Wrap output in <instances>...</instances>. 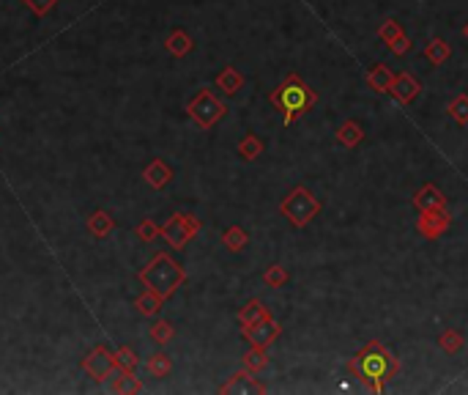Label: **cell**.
I'll use <instances>...</instances> for the list:
<instances>
[{
    "label": "cell",
    "mask_w": 468,
    "mask_h": 395,
    "mask_svg": "<svg viewBox=\"0 0 468 395\" xmlns=\"http://www.w3.org/2000/svg\"><path fill=\"white\" fill-rule=\"evenodd\" d=\"M345 368L359 379L367 393H383L386 384L400 374V359L381 341H370L356 352V357L348 359Z\"/></svg>",
    "instance_id": "6da1fadb"
},
{
    "label": "cell",
    "mask_w": 468,
    "mask_h": 395,
    "mask_svg": "<svg viewBox=\"0 0 468 395\" xmlns=\"http://www.w3.org/2000/svg\"><path fill=\"white\" fill-rule=\"evenodd\" d=\"M269 102L282 113V124H296L307 110L318 105V93L298 77V74H288L277 88L269 93Z\"/></svg>",
    "instance_id": "7a4b0ae2"
},
{
    "label": "cell",
    "mask_w": 468,
    "mask_h": 395,
    "mask_svg": "<svg viewBox=\"0 0 468 395\" xmlns=\"http://www.w3.org/2000/svg\"><path fill=\"white\" fill-rule=\"evenodd\" d=\"M140 283L156 291L159 297L170 299L178 288L187 283V272L170 252H156L145 270H140Z\"/></svg>",
    "instance_id": "3957f363"
},
{
    "label": "cell",
    "mask_w": 468,
    "mask_h": 395,
    "mask_svg": "<svg viewBox=\"0 0 468 395\" xmlns=\"http://www.w3.org/2000/svg\"><path fill=\"white\" fill-rule=\"evenodd\" d=\"M323 212V200L315 198L307 187H293L288 195L279 200V215L285 217L293 228H307L315 217Z\"/></svg>",
    "instance_id": "277c9868"
},
{
    "label": "cell",
    "mask_w": 468,
    "mask_h": 395,
    "mask_svg": "<svg viewBox=\"0 0 468 395\" xmlns=\"http://www.w3.org/2000/svg\"><path fill=\"white\" fill-rule=\"evenodd\" d=\"M187 113L200 129H214L227 116V105L211 88H197V93L187 102Z\"/></svg>",
    "instance_id": "5b68a950"
},
{
    "label": "cell",
    "mask_w": 468,
    "mask_h": 395,
    "mask_svg": "<svg viewBox=\"0 0 468 395\" xmlns=\"http://www.w3.org/2000/svg\"><path fill=\"white\" fill-rule=\"evenodd\" d=\"M203 222L197 215H189V212H175L165 225H162V239L173 247V250H184L194 236L200 234Z\"/></svg>",
    "instance_id": "8992f818"
},
{
    "label": "cell",
    "mask_w": 468,
    "mask_h": 395,
    "mask_svg": "<svg viewBox=\"0 0 468 395\" xmlns=\"http://www.w3.org/2000/svg\"><path fill=\"white\" fill-rule=\"evenodd\" d=\"M83 368H85L88 376L96 379V381H107V379H113L121 371L118 362H115V352H110L107 346H96V349L83 359Z\"/></svg>",
    "instance_id": "52a82bcc"
},
{
    "label": "cell",
    "mask_w": 468,
    "mask_h": 395,
    "mask_svg": "<svg viewBox=\"0 0 468 395\" xmlns=\"http://www.w3.org/2000/svg\"><path fill=\"white\" fill-rule=\"evenodd\" d=\"M452 215L447 209H430V212H419L416 220V231L425 236V239H438L449 231Z\"/></svg>",
    "instance_id": "ba28073f"
},
{
    "label": "cell",
    "mask_w": 468,
    "mask_h": 395,
    "mask_svg": "<svg viewBox=\"0 0 468 395\" xmlns=\"http://www.w3.org/2000/svg\"><path fill=\"white\" fill-rule=\"evenodd\" d=\"M244 341L249 343V346H263V349H269L274 341H279V335H282V327H279L274 319H263V322L252 324V327H246L241 329Z\"/></svg>",
    "instance_id": "9c48e42d"
},
{
    "label": "cell",
    "mask_w": 468,
    "mask_h": 395,
    "mask_svg": "<svg viewBox=\"0 0 468 395\" xmlns=\"http://www.w3.org/2000/svg\"><path fill=\"white\" fill-rule=\"evenodd\" d=\"M219 393L222 395H246V393L263 395L266 393V384H260L258 379H255V374L244 368V371H239V374H233V376L227 379L225 384L219 387Z\"/></svg>",
    "instance_id": "30bf717a"
},
{
    "label": "cell",
    "mask_w": 468,
    "mask_h": 395,
    "mask_svg": "<svg viewBox=\"0 0 468 395\" xmlns=\"http://www.w3.org/2000/svg\"><path fill=\"white\" fill-rule=\"evenodd\" d=\"M389 93L395 96V102H400V105H411L416 96L422 93V86H419V80H416L414 74L400 72L395 74V83H392Z\"/></svg>",
    "instance_id": "8fae6325"
},
{
    "label": "cell",
    "mask_w": 468,
    "mask_h": 395,
    "mask_svg": "<svg viewBox=\"0 0 468 395\" xmlns=\"http://www.w3.org/2000/svg\"><path fill=\"white\" fill-rule=\"evenodd\" d=\"M411 203L416 206V212H430V209H447V198L435 184H425L422 190H416Z\"/></svg>",
    "instance_id": "7c38bea8"
},
{
    "label": "cell",
    "mask_w": 468,
    "mask_h": 395,
    "mask_svg": "<svg viewBox=\"0 0 468 395\" xmlns=\"http://www.w3.org/2000/svg\"><path fill=\"white\" fill-rule=\"evenodd\" d=\"M142 179L148 181V187H154V190H165V187L173 181V168L165 160H154L145 165Z\"/></svg>",
    "instance_id": "4fadbf2b"
},
{
    "label": "cell",
    "mask_w": 468,
    "mask_h": 395,
    "mask_svg": "<svg viewBox=\"0 0 468 395\" xmlns=\"http://www.w3.org/2000/svg\"><path fill=\"white\" fill-rule=\"evenodd\" d=\"M367 86L375 91V93H389L392 88V83H395V72L386 66V63H375V66H370L367 69Z\"/></svg>",
    "instance_id": "5bb4252c"
},
{
    "label": "cell",
    "mask_w": 468,
    "mask_h": 395,
    "mask_svg": "<svg viewBox=\"0 0 468 395\" xmlns=\"http://www.w3.org/2000/svg\"><path fill=\"white\" fill-rule=\"evenodd\" d=\"M165 47H167V53L173 58H184V55H189L194 50V41H192V36L184 28H173L167 34V39H165Z\"/></svg>",
    "instance_id": "9a60e30c"
},
{
    "label": "cell",
    "mask_w": 468,
    "mask_h": 395,
    "mask_svg": "<svg viewBox=\"0 0 468 395\" xmlns=\"http://www.w3.org/2000/svg\"><path fill=\"white\" fill-rule=\"evenodd\" d=\"M263 319H274V316H271V310L263 305L260 299H249V302L239 310V327H241V329H246V327H252V324L263 322Z\"/></svg>",
    "instance_id": "2e32d148"
},
{
    "label": "cell",
    "mask_w": 468,
    "mask_h": 395,
    "mask_svg": "<svg viewBox=\"0 0 468 395\" xmlns=\"http://www.w3.org/2000/svg\"><path fill=\"white\" fill-rule=\"evenodd\" d=\"M334 138H337V143L345 145V148H356V145L364 140V129H362V124H356L353 118H348V121H343L340 129L334 132Z\"/></svg>",
    "instance_id": "e0dca14e"
},
{
    "label": "cell",
    "mask_w": 468,
    "mask_h": 395,
    "mask_svg": "<svg viewBox=\"0 0 468 395\" xmlns=\"http://www.w3.org/2000/svg\"><path fill=\"white\" fill-rule=\"evenodd\" d=\"M214 83H217V88L219 91H225L227 96H236V93L244 88V77H241V72H239L236 66H225L222 72L217 74V80H214Z\"/></svg>",
    "instance_id": "ac0fdd59"
},
{
    "label": "cell",
    "mask_w": 468,
    "mask_h": 395,
    "mask_svg": "<svg viewBox=\"0 0 468 395\" xmlns=\"http://www.w3.org/2000/svg\"><path fill=\"white\" fill-rule=\"evenodd\" d=\"M425 58H427L433 66H444V63L452 58L449 41H444V39H430L427 47H425Z\"/></svg>",
    "instance_id": "d6986e66"
},
{
    "label": "cell",
    "mask_w": 468,
    "mask_h": 395,
    "mask_svg": "<svg viewBox=\"0 0 468 395\" xmlns=\"http://www.w3.org/2000/svg\"><path fill=\"white\" fill-rule=\"evenodd\" d=\"M145 368H148V374H151V376L167 379L170 374H173V359H170V354H165V352H156V354L148 357Z\"/></svg>",
    "instance_id": "ffe728a7"
},
{
    "label": "cell",
    "mask_w": 468,
    "mask_h": 395,
    "mask_svg": "<svg viewBox=\"0 0 468 395\" xmlns=\"http://www.w3.org/2000/svg\"><path fill=\"white\" fill-rule=\"evenodd\" d=\"M222 245H225L230 252H241L246 245H249V234L244 231L241 225H230L222 231Z\"/></svg>",
    "instance_id": "44dd1931"
},
{
    "label": "cell",
    "mask_w": 468,
    "mask_h": 395,
    "mask_svg": "<svg viewBox=\"0 0 468 395\" xmlns=\"http://www.w3.org/2000/svg\"><path fill=\"white\" fill-rule=\"evenodd\" d=\"M244 368L246 371H252V374H260L266 365H269V349H263V346H249L246 349V354L241 357Z\"/></svg>",
    "instance_id": "7402d4cb"
},
{
    "label": "cell",
    "mask_w": 468,
    "mask_h": 395,
    "mask_svg": "<svg viewBox=\"0 0 468 395\" xmlns=\"http://www.w3.org/2000/svg\"><path fill=\"white\" fill-rule=\"evenodd\" d=\"M162 302H165V297H159L156 291L145 288L137 299H135V307H137L142 316H156V313L162 310Z\"/></svg>",
    "instance_id": "603a6c76"
},
{
    "label": "cell",
    "mask_w": 468,
    "mask_h": 395,
    "mask_svg": "<svg viewBox=\"0 0 468 395\" xmlns=\"http://www.w3.org/2000/svg\"><path fill=\"white\" fill-rule=\"evenodd\" d=\"M113 228H115V222H113V217L107 215V212H93V215L88 217V231L96 236V239H104Z\"/></svg>",
    "instance_id": "cb8c5ba5"
},
{
    "label": "cell",
    "mask_w": 468,
    "mask_h": 395,
    "mask_svg": "<svg viewBox=\"0 0 468 395\" xmlns=\"http://www.w3.org/2000/svg\"><path fill=\"white\" fill-rule=\"evenodd\" d=\"M447 113H449V118L454 124L468 126V93H457L447 105Z\"/></svg>",
    "instance_id": "d4e9b609"
},
{
    "label": "cell",
    "mask_w": 468,
    "mask_h": 395,
    "mask_svg": "<svg viewBox=\"0 0 468 395\" xmlns=\"http://www.w3.org/2000/svg\"><path fill=\"white\" fill-rule=\"evenodd\" d=\"M438 346L444 349V354H457V352L466 346V338H463V332H457V329H444V332L438 335Z\"/></svg>",
    "instance_id": "484cf974"
},
{
    "label": "cell",
    "mask_w": 468,
    "mask_h": 395,
    "mask_svg": "<svg viewBox=\"0 0 468 395\" xmlns=\"http://www.w3.org/2000/svg\"><path fill=\"white\" fill-rule=\"evenodd\" d=\"M113 393H142V381L132 376L129 371H118L115 381H113Z\"/></svg>",
    "instance_id": "4316f807"
},
{
    "label": "cell",
    "mask_w": 468,
    "mask_h": 395,
    "mask_svg": "<svg viewBox=\"0 0 468 395\" xmlns=\"http://www.w3.org/2000/svg\"><path fill=\"white\" fill-rule=\"evenodd\" d=\"M260 154H263V140H260L258 135H246L241 143H239V157L246 162L258 160Z\"/></svg>",
    "instance_id": "83f0119b"
},
{
    "label": "cell",
    "mask_w": 468,
    "mask_h": 395,
    "mask_svg": "<svg viewBox=\"0 0 468 395\" xmlns=\"http://www.w3.org/2000/svg\"><path fill=\"white\" fill-rule=\"evenodd\" d=\"M288 280H291V275H288V270L282 264H271L269 270L263 272V283L269 288H282Z\"/></svg>",
    "instance_id": "f1b7e54d"
},
{
    "label": "cell",
    "mask_w": 468,
    "mask_h": 395,
    "mask_svg": "<svg viewBox=\"0 0 468 395\" xmlns=\"http://www.w3.org/2000/svg\"><path fill=\"white\" fill-rule=\"evenodd\" d=\"M115 362H118V368L121 371H129V374H135L140 365V357L135 354V349L132 346H121L118 352H115Z\"/></svg>",
    "instance_id": "f546056e"
},
{
    "label": "cell",
    "mask_w": 468,
    "mask_h": 395,
    "mask_svg": "<svg viewBox=\"0 0 468 395\" xmlns=\"http://www.w3.org/2000/svg\"><path fill=\"white\" fill-rule=\"evenodd\" d=\"M151 341L159 343V346H165V343H170L175 338V327L170 322H156L151 324Z\"/></svg>",
    "instance_id": "4dcf8cb0"
},
{
    "label": "cell",
    "mask_w": 468,
    "mask_h": 395,
    "mask_svg": "<svg viewBox=\"0 0 468 395\" xmlns=\"http://www.w3.org/2000/svg\"><path fill=\"white\" fill-rule=\"evenodd\" d=\"M402 34H405V31H402V25H400L397 19H386L381 28H378V39H381L386 47H389L392 41H397Z\"/></svg>",
    "instance_id": "1f68e13d"
},
{
    "label": "cell",
    "mask_w": 468,
    "mask_h": 395,
    "mask_svg": "<svg viewBox=\"0 0 468 395\" xmlns=\"http://www.w3.org/2000/svg\"><path fill=\"white\" fill-rule=\"evenodd\" d=\"M135 234H137V239H142V242H154L156 236H162V228L156 225L154 220H142V222H137Z\"/></svg>",
    "instance_id": "d6a6232c"
},
{
    "label": "cell",
    "mask_w": 468,
    "mask_h": 395,
    "mask_svg": "<svg viewBox=\"0 0 468 395\" xmlns=\"http://www.w3.org/2000/svg\"><path fill=\"white\" fill-rule=\"evenodd\" d=\"M22 3H28V9L33 11L36 17H44V14H50L52 6H55L58 0H22Z\"/></svg>",
    "instance_id": "836d02e7"
},
{
    "label": "cell",
    "mask_w": 468,
    "mask_h": 395,
    "mask_svg": "<svg viewBox=\"0 0 468 395\" xmlns=\"http://www.w3.org/2000/svg\"><path fill=\"white\" fill-rule=\"evenodd\" d=\"M389 50L397 55V58H400V55H408V53H411V39L402 34L397 41H392V44H389Z\"/></svg>",
    "instance_id": "e575fe53"
},
{
    "label": "cell",
    "mask_w": 468,
    "mask_h": 395,
    "mask_svg": "<svg viewBox=\"0 0 468 395\" xmlns=\"http://www.w3.org/2000/svg\"><path fill=\"white\" fill-rule=\"evenodd\" d=\"M463 36H466V41H468V22L463 25Z\"/></svg>",
    "instance_id": "d590c367"
}]
</instances>
